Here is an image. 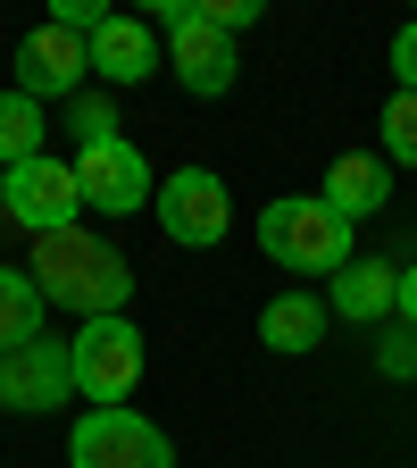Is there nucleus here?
<instances>
[{"instance_id": "39448f33", "label": "nucleus", "mask_w": 417, "mask_h": 468, "mask_svg": "<svg viewBox=\"0 0 417 468\" xmlns=\"http://www.w3.org/2000/svg\"><path fill=\"white\" fill-rule=\"evenodd\" d=\"M68 460L76 468H175V443L142 410H84L68 435Z\"/></svg>"}, {"instance_id": "9d476101", "label": "nucleus", "mask_w": 417, "mask_h": 468, "mask_svg": "<svg viewBox=\"0 0 417 468\" xmlns=\"http://www.w3.org/2000/svg\"><path fill=\"white\" fill-rule=\"evenodd\" d=\"M58 401H76V368H68V343H17V351H0V410H58Z\"/></svg>"}, {"instance_id": "a211bd4d", "label": "nucleus", "mask_w": 417, "mask_h": 468, "mask_svg": "<svg viewBox=\"0 0 417 468\" xmlns=\"http://www.w3.org/2000/svg\"><path fill=\"white\" fill-rule=\"evenodd\" d=\"M76 134H84V151H92V143H117V101H109L100 84L76 92Z\"/></svg>"}, {"instance_id": "dca6fc26", "label": "nucleus", "mask_w": 417, "mask_h": 468, "mask_svg": "<svg viewBox=\"0 0 417 468\" xmlns=\"http://www.w3.org/2000/svg\"><path fill=\"white\" fill-rule=\"evenodd\" d=\"M26 159H42V101L9 84L0 92V167H26Z\"/></svg>"}, {"instance_id": "f3484780", "label": "nucleus", "mask_w": 417, "mask_h": 468, "mask_svg": "<svg viewBox=\"0 0 417 468\" xmlns=\"http://www.w3.org/2000/svg\"><path fill=\"white\" fill-rule=\"evenodd\" d=\"M384 159L417 167V92H392L384 101Z\"/></svg>"}, {"instance_id": "2eb2a0df", "label": "nucleus", "mask_w": 417, "mask_h": 468, "mask_svg": "<svg viewBox=\"0 0 417 468\" xmlns=\"http://www.w3.org/2000/svg\"><path fill=\"white\" fill-rule=\"evenodd\" d=\"M42 292H34V276L26 268H0V351H17V343H34L42 335Z\"/></svg>"}, {"instance_id": "4be33fe9", "label": "nucleus", "mask_w": 417, "mask_h": 468, "mask_svg": "<svg viewBox=\"0 0 417 468\" xmlns=\"http://www.w3.org/2000/svg\"><path fill=\"white\" fill-rule=\"evenodd\" d=\"M0 218H9V167H0Z\"/></svg>"}, {"instance_id": "7ed1b4c3", "label": "nucleus", "mask_w": 417, "mask_h": 468, "mask_svg": "<svg viewBox=\"0 0 417 468\" xmlns=\"http://www.w3.org/2000/svg\"><path fill=\"white\" fill-rule=\"evenodd\" d=\"M142 326L134 318H84L68 335V368H76V393L92 410H126V393L142 385Z\"/></svg>"}, {"instance_id": "f03ea898", "label": "nucleus", "mask_w": 417, "mask_h": 468, "mask_svg": "<svg viewBox=\"0 0 417 468\" xmlns=\"http://www.w3.org/2000/svg\"><path fill=\"white\" fill-rule=\"evenodd\" d=\"M259 251L276 268H301V276H342L350 268V218L318 193H284L259 209Z\"/></svg>"}, {"instance_id": "6ab92c4d", "label": "nucleus", "mask_w": 417, "mask_h": 468, "mask_svg": "<svg viewBox=\"0 0 417 468\" xmlns=\"http://www.w3.org/2000/svg\"><path fill=\"white\" fill-rule=\"evenodd\" d=\"M201 17L234 42V34H243V26H259V0H201Z\"/></svg>"}, {"instance_id": "6e6552de", "label": "nucleus", "mask_w": 417, "mask_h": 468, "mask_svg": "<svg viewBox=\"0 0 417 468\" xmlns=\"http://www.w3.org/2000/svg\"><path fill=\"white\" fill-rule=\"evenodd\" d=\"M84 76H92L84 34H68V26H50V17H42V26L17 42V92H26V101H76Z\"/></svg>"}, {"instance_id": "9b49d317", "label": "nucleus", "mask_w": 417, "mask_h": 468, "mask_svg": "<svg viewBox=\"0 0 417 468\" xmlns=\"http://www.w3.org/2000/svg\"><path fill=\"white\" fill-rule=\"evenodd\" d=\"M92 84L117 92V84H151V68H167V42L151 34V17H126V9H109L92 26Z\"/></svg>"}, {"instance_id": "20e7f679", "label": "nucleus", "mask_w": 417, "mask_h": 468, "mask_svg": "<svg viewBox=\"0 0 417 468\" xmlns=\"http://www.w3.org/2000/svg\"><path fill=\"white\" fill-rule=\"evenodd\" d=\"M151 26L167 34V76L184 92H201V101L234 92V42L201 17V0H151Z\"/></svg>"}, {"instance_id": "f8f14e48", "label": "nucleus", "mask_w": 417, "mask_h": 468, "mask_svg": "<svg viewBox=\"0 0 417 468\" xmlns=\"http://www.w3.org/2000/svg\"><path fill=\"white\" fill-rule=\"evenodd\" d=\"M392 302H401V268H384V260H350V268L334 276V292H326V310L350 318V326L392 318Z\"/></svg>"}, {"instance_id": "1a4fd4ad", "label": "nucleus", "mask_w": 417, "mask_h": 468, "mask_svg": "<svg viewBox=\"0 0 417 468\" xmlns=\"http://www.w3.org/2000/svg\"><path fill=\"white\" fill-rule=\"evenodd\" d=\"M76 185H84V209H109V218H126V209H151V159L117 134V143H92L76 151Z\"/></svg>"}, {"instance_id": "f257e3e1", "label": "nucleus", "mask_w": 417, "mask_h": 468, "mask_svg": "<svg viewBox=\"0 0 417 468\" xmlns=\"http://www.w3.org/2000/svg\"><path fill=\"white\" fill-rule=\"evenodd\" d=\"M26 276H34V292H42L50 310H76V318H126V302H134L126 251L100 243V234H84V226L42 234L34 260H26Z\"/></svg>"}, {"instance_id": "0eeeda50", "label": "nucleus", "mask_w": 417, "mask_h": 468, "mask_svg": "<svg viewBox=\"0 0 417 468\" xmlns=\"http://www.w3.org/2000/svg\"><path fill=\"white\" fill-rule=\"evenodd\" d=\"M9 218L34 234H68V226H84V185H76V159H26V167H9Z\"/></svg>"}, {"instance_id": "423d86ee", "label": "nucleus", "mask_w": 417, "mask_h": 468, "mask_svg": "<svg viewBox=\"0 0 417 468\" xmlns=\"http://www.w3.org/2000/svg\"><path fill=\"white\" fill-rule=\"evenodd\" d=\"M151 209H159V226H167V243H184V251L225 243V226H234V201H225V176H217V167H175Z\"/></svg>"}, {"instance_id": "ddd939ff", "label": "nucleus", "mask_w": 417, "mask_h": 468, "mask_svg": "<svg viewBox=\"0 0 417 468\" xmlns=\"http://www.w3.org/2000/svg\"><path fill=\"white\" fill-rule=\"evenodd\" d=\"M384 193H392V167H384L376 151H342V159L326 167V185H318V201H334L342 218H376Z\"/></svg>"}, {"instance_id": "4468645a", "label": "nucleus", "mask_w": 417, "mask_h": 468, "mask_svg": "<svg viewBox=\"0 0 417 468\" xmlns=\"http://www.w3.org/2000/svg\"><path fill=\"white\" fill-rule=\"evenodd\" d=\"M326 302H318V292H276V302L259 310V343L267 351H284V360H301V351H318L326 343Z\"/></svg>"}, {"instance_id": "aec40b11", "label": "nucleus", "mask_w": 417, "mask_h": 468, "mask_svg": "<svg viewBox=\"0 0 417 468\" xmlns=\"http://www.w3.org/2000/svg\"><path fill=\"white\" fill-rule=\"evenodd\" d=\"M392 76H401V92H417V26L392 34Z\"/></svg>"}, {"instance_id": "412c9836", "label": "nucleus", "mask_w": 417, "mask_h": 468, "mask_svg": "<svg viewBox=\"0 0 417 468\" xmlns=\"http://www.w3.org/2000/svg\"><path fill=\"white\" fill-rule=\"evenodd\" d=\"M392 310H401V318L417 326V268H401V302H392Z\"/></svg>"}]
</instances>
